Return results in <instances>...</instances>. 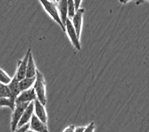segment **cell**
Here are the masks:
<instances>
[{"label":"cell","mask_w":149,"mask_h":132,"mask_svg":"<svg viewBox=\"0 0 149 132\" xmlns=\"http://www.w3.org/2000/svg\"><path fill=\"white\" fill-rule=\"evenodd\" d=\"M39 1L41 2V4L42 5V6L47 13L49 14V16H51V18L61 27V29L65 31L64 25L61 20L60 13L58 11L57 6L55 4V2H51L49 0H39Z\"/></svg>","instance_id":"cell-2"},{"label":"cell","mask_w":149,"mask_h":132,"mask_svg":"<svg viewBox=\"0 0 149 132\" xmlns=\"http://www.w3.org/2000/svg\"><path fill=\"white\" fill-rule=\"evenodd\" d=\"M94 129H95V124L94 122H91L89 124V125H87V128H85L84 132H93L94 131Z\"/></svg>","instance_id":"cell-19"},{"label":"cell","mask_w":149,"mask_h":132,"mask_svg":"<svg viewBox=\"0 0 149 132\" xmlns=\"http://www.w3.org/2000/svg\"><path fill=\"white\" fill-rule=\"evenodd\" d=\"M119 1H120V2H121V3L125 4V3H127V2H128L129 1H131V0H119Z\"/></svg>","instance_id":"cell-23"},{"label":"cell","mask_w":149,"mask_h":132,"mask_svg":"<svg viewBox=\"0 0 149 132\" xmlns=\"http://www.w3.org/2000/svg\"><path fill=\"white\" fill-rule=\"evenodd\" d=\"M30 129L29 130L32 131L37 132H44L48 131V128H47V124L42 122L36 114H33V116L30 120Z\"/></svg>","instance_id":"cell-8"},{"label":"cell","mask_w":149,"mask_h":132,"mask_svg":"<svg viewBox=\"0 0 149 132\" xmlns=\"http://www.w3.org/2000/svg\"><path fill=\"white\" fill-rule=\"evenodd\" d=\"M38 69H36V63L34 61L33 56V54L30 52L29 56V60H28V63H27V68H26V76L28 77H35L36 75V72Z\"/></svg>","instance_id":"cell-13"},{"label":"cell","mask_w":149,"mask_h":132,"mask_svg":"<svg viewBox=\"0 0 149 132\" xmlns=\"http://www.w3.org/2000/svg\"><path fill=\"white\" fill-rule=\"evenodd\" d=\"M0 107H9L12 110H13L15 108L10 99L7 97H0Z\"/></svg>","instance_id":"cell-17"},{"label":"cell","mask_w":149,"mask_h":132,"mask_svg":"<svg viewBox=\"0 0 149 132\" xmlns=\"http://www.w3.org/2000/svg\"><path fill=\"white\" fill-rule=\"evenodd\" d=\"M65 31L67 32V35L69 36L70 40L71 41L72 44L75 47L76 49L80 51L81 49V45L80 42V37L78 36L76 29L74 28V25L72 23L70 19L67 18L66 24H65Z\"/></svg>","instance_id":"cell-4"},{"label":"cell","mask_w":149,"mask_h":132,"mask_svg":"<svg viewBox=\"0 0 149 132\" xmlns=\"http://www.w3.org/2000/svg\"><path fill=\"white\" fill-rule=\"evenodd\" d=\"M67 6H68V18L71 19L76 13V6L74 0H67Z\"/></svg>","instance_id":"cell-15"},{"label":"cell","mask_w":149,"mask_h":132,"mask_svg":"<svg viewBox=\"0 0 149 132\" xmlns=\"http://www.w3.org/2000/svg\"><path fill=\"white\" fill-rule=\"evenodd\" d=\"M12 79L13 78H11L4 70H2V69L0 68V82H1V83L8 85V84L11 82Z\"/></svg>","instance_id":"cell-16"},{"label":"cell","mask_w":149,"mask_h":132,"mask_svg":"<svg viewBox=\"0 0 149 132\" xmlns=\"http://www.w3.org/2000/svg\"><path fill=\"white\" fill-rule=\"evenodd\" d=\"M34 102V114L44 123H47V114L45 105L42 104L38 99H36Z\"/></svg>","instance_id":"cell-10"},{"label":"cell","mask_w":149,"mask_h":132,"mask_svg":"<svg viewBox=\"0 0 149 132\" xmlns=\"http://www.w3.org/2000/svg\"><path fill=\"white\" fill-rule=\"evenodd\" d=\"M74 2H75L76 11H77L78 9H80V4H81V2H82V0H74Z\"/></svg>","instance_id":"cell-21"},{"label":"cell","mask_w":149,"mask_h":132,"mask_svg":"<svg viewBox=\"0 0 149 132\" xmlns=\"http://www.w3.org/2000/svg\"><path fill=\"white\" fill-rule=\"evenodd\" d=\"M142 1H143V0H139V1H138V2H137V4H139V3L142 2ZM147 1H148V2H149V0H147Z\"/></svg>","instance_id":"cell-25"},{"label":"cell","mask_w":149,"mask_h":132,"mask_svg":"<svg viewBox=\"0 0 149 132\" xmlns=\"http://www.w3.org/2000/svg\"><path fill=\"white\" fill-rule=\"evenodd\" d=\"M34 113V102L32 101L29 103V104L27 106V108H26V110H24L23 114L22 115V117L20 119L19 122L18 124V127L17 128L21 127L22 125L25 124L29 123V121L31 120V117L33 116V114ZM16 128V129H17Z\"/></svg>","instance_id":"cell-11"},{"label":"cell","mask_w":149,"mask_h":132,"mask_svg":"<svg viewBox=\"0 0 149 132\" xmlns=\"http://www.w3.org/2000/svg\"><path fill=\"white\" fill-rule=\"evenodd\" d=\"M9 88V92H10V97L9 99L11 101L13 105L15 107L16 105V99L19 96V94L21 93V90L19 88V81L16 75L12 79L11 82L8 84Z\"/></svg>","instance_id":"cell-6"},{"label":"cell","mask_w":149,"mask_h":132,"mask_svg":"<svg viewBox=\"0 0 149 132\" xmlns=\"http://www.w3.org/2000/svg\"><path fill=\"white\" fill-rule=\"evenodd\" d=\"M49 1H51V2H57L59 0H49Z\"/></svg>","instance_id":"cell-24"},{"label":"cell","mask_w":149,"mask_h":132,"mask_svg":"<svg viewBox=\"0 0 149 132\" xmlns=\"http://www.w3.org/2000/svg\"><path fill=\"white\" fill-rule=\"evenodd\" d=\"M35 81H36V76L35 77H28V76H26V77H24L22 80H20L19 88L21 90V91L33 88V86L34 85V83H35Z\"/></svg>","instance_id":"cell-14"},{"label":"cell","mask_w":149,"mask_h":132,"mask_svg":"<svg viewBox=\"0 0 149 132\" xmlns=\"http://www.w3.org/2000/svg\"><path fill=\"white\" fill-rule=\"evenodd\" d=\"M75 128L76 127H74V125H70L69 127H67V128H65L64 130H63V132H75Z\"/></svg>","instance_id":"cell-20"},{"label":"cell","mask_w":149,"mask_h":132,"mask_svg":"<svg viewBox=\"0 0 149 132\" xmlns=\"http://www.w3.org/2000/svg\"><path fill=\"white\" fill-rule=\"evenodd\" d=\"M84 13V9L80 8L78 9L75 13V15L71 19L72 23L74 25L76 32L77 33L78 36L80 37L81 34V29H82V23H83V16Z\"/></svg>","instance_id":"cell-9"},{"label":"cell","mask_w":149,"mask_h":132,"mask_svg":"<svg viewBox=\"0 0 149 132\" xmlns=\"http://www.w3.org/2000/svg\"><path fill=\"white\" fill-rule=\"evenodd\" d=\"M36 99H37V97L35 92V89L33 87L29 89L21 91L19 96L16 97V104L30 103L32 101H35Z\"/></svg>","instance_id":"cell-5"},{"label":"cell","mask_w":149,"mask_h":132,"mask_svg":"<svg viewBox=\"0 0 149 132\" xmlns=\"http://www.w3.org/2000/svg\"><path fill=\"white\" fill-rule=\"evenodd\" d=\"M33 88L36 94V97L39 101L46 105L47 104V93H46V81L44 76L39 70H37L36 75V81L34 83Z\"/></svg>","instance_id":"cell-1"},{"label":"cell","mask_w":149,"mask_h":132,"mask_svg":"<svg viewBox=\"0 0 149 132\" xmlns=\"http://www.w3.org/2000/svg\"><path fill=\"white\" fill-rule=\"evenodd\" d=\"M85 127H77L75 128V132H84Z\"/></svg>","instance_id":"cell-22"},{"label":"cell","mask_w":149,"mask_h":132,"mask_svg":"<svg viewBox=\"0 0 149 132\" xmlns=\"http://www.w3.org/2000/svg\"><path fill=\"white\" fill-rule=\"evenodd\" d=\"M30 52H31V49H28V51L26 53L23 59L18 62V67H17V70H16V76L17 77L19 81L22 80V79H23L26 76L27 63H28V60H29Z\"/></svg>","instance_id":"cell-7"},{"label":"cell","mask_w":149,"mask_h":132,"mask_svg":"<svg viewBox=\"0 0 149 132\" xmlns=\"http://www.w3.org/2000/svg\"><path fill=\"white\" fill-rule=\"evenodd\" d=\"M30 129V124L26 123L16 129V131H28Z\"/></svg>","instance_id":"cell-18"},{"label":"cell","mask_w":149,"mask_h":132,"mask_svg":"<svg viewBox=\"0 0 149 132\" xmlns=\"http://www.w3.org/2000/svg\"><path fill=\"white\" fill-rule=\"evenodd\" d=\"M29 103H19L16 104L15 108L13 110L11 120V130L13 131H16V128L18 127V124L19 122L20 119L22 117L24 110L29 105Z\"/></svg>","instance_id":"cell-3"},{"label":"cell","mask_w":149,"mask_h":132,"mask_svg":"<svg viewBox=\"0 0 149 132\" xmlns=\"http://www.w3.org/2000/svg\"><path fill=\"white\" fill-rule=\"evenodd\" d=\"M57 4V9L60 13V18L63 23L66 24L67 19L68 18V6H67V0H59Z\"/></svg>","instance_id":"cell-12"}]
</instances>
